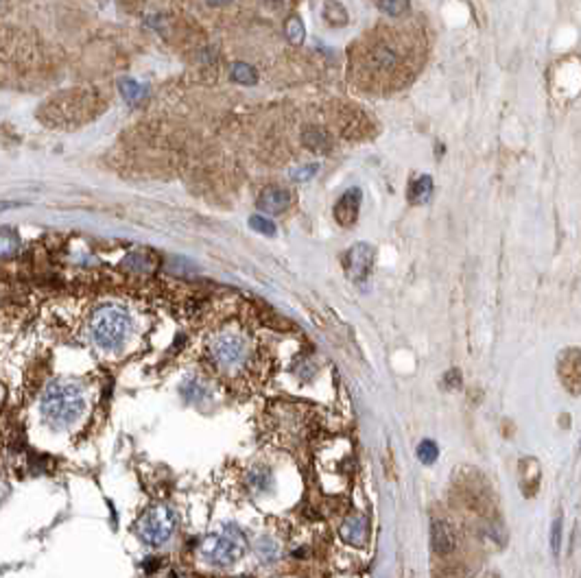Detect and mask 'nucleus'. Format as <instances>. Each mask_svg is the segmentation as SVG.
<instances>
[{
  "mask_svg": "<svg viewBox=\"0 0 581 578\" xmlns=\"http://www.w3.org/2000/svg\"><path fill=\"white\" fill-rule=\"evenodd\" d=\"M378 9L387 16L398 18V16H405L411 9V0H378Z\"/></svg>",
  "mask_w": 581,
  "mask_h": 578,
  "instance_id": "obj_19",
  "label": "nucleus"
},
{
  "mask_svg": "<svg viewBox=\"0 0 581 578\" xmlns=\"http://www.w3.org/2000/svg\"><path fill=\"white\" fill-rule=\"evenodd\" d=\"M341 539L347 546H363L367 542V522L363 515H358V513H352V515H347L341 522V528H339Z\"/></svg>",
  "mask_w": 581,
  "mask_h": 578,
  "instance_id": "obj_9",
  "label": "nucleus"
},
{
  "mask_svg": "<svg viewBox=\"0 0 581 578\" xmlns=\"http://www.w3.org/2000/svg\"><path fill=\"white\" fill-rule=\"evenodd\" d=\"M210 5H225V3H230V0H208Z\"/></svg>",
  "mask_w": 581,
  "mask_h": 578,
  "instance_id": "obj_27",
  "label": "nucleus"
},
{
  "mask_svg": "<svg viewBox=\"0 0 581 578\" xmlns=\"http://www.w3.org/2000/svg\"><path fill=\"white\" fill-rule=\"evenodd\" d=\"M256 205L267 214H284L291 205V192L282 186H267L261 192Z\"/></svg>",
  "mask_w": 581,
  "mask_h": 578,
  "instance_id": "obj_8",
  "label": "nucleus"
},
{
  "mask_svg": "<svg viewBox=\"0 0 581 578\" xmlns=\"http://www.w3.org/2000/svg\"><path fill=\"white\" fill-rule=\"evenodd\" d=\"M175 528H177L175 513L169 506H162V504L147 509L136 526L138 537L147 546H153V548H160L166 542H171V537L175 535Z\"/></svg>",
  "mask_w": 581,
  "mask_h": 578,
  "instance_id": "obj_5",
  "label": "nucleus"
},
{
  "mask_svg": "<svg viewBox=\"0 0 581 578\" xmlns=\"http://www.w3.org/2000/svg\"><path fill=\"white\" fill-rule=\"evenodd\" d=\"M304 142L315 153H328L330 151V140L321 129H306L304 131Z\"/></svg>",
  "mask_w": 581,
  "mask_h": 578,
  "instance_id": "obj_15",
  "label": "nucleus"
},
{
  "mask_svg": "<svg viewBox=\"0 0 581 578\" xmlns=\"http://www.w3.org/2000/svg\"><path fill=\"white\" fill-rule=\"evenodd\" d=\"M85 393L74 382H53L42 393L40 413L42 419L57 430L68 428L83 415Z\"/></svg>",
  "mask_w": 581,
  "mask_h": 578,
  "instance_id": "obj_2",
  "label": "nucleus"
},
{
  "mask_svg": "<svg viewBox=\"0 0 581 578\" xmlns=\"http://www.w3.org/2000/svg\"><path fill=\"white\" fill-rule=\"evenodd\" d=\"M287 40L291 44H302L304 42V24L300 18H291L287 22Z\"/></svg>",
  "mask_w": 581,
  "mask_h": 578,
  "instance_id": "obj_22",
  "label": "nucleus"
},
{
  "mask_svg": "<svg viewBox=\"0 0 581 578\" xmlns=\"http://www.w3.org/2000/svg\"><path fill=\"white\" fill-rule=\"evenodd\" d=\"M317 169H319L317 164H311V166H306V169H302V171L295 173V175H293V179H298V182H304V179H311V177L317 173Z\"/></svg>",
  "mask_w": 581,
  "mask_h": 578,
  "instance_id": "obj_25",
  "label": "nucleus"
},
{
  "mask_svg": "<svg viewBox=\"0 0 581 578\" xmlns=\"http://www.w3.org/2000/svg\"><path fill=\"white\" fill-rule=\"evenodd\" d=\"M230 76H232V81H236V83H241V85H254L256 79H258L256 70L249 66V63H243V61H238V63H234V66H232Z\"/></svg>",
  "mask_w": 581,
  "mask_h": 578,
  "instance_id": "obj_16",
  "label": "nucleus"
},
{
  "mask_svg": "<svg viewBox=\"0 0 581 578\" xmlns=\"http://www.w3.org/2000/svg\"><path fill=\"white\" fill-rule=\"evenodd\" d=\"M182 395L186 397L190 404H203L205 397L210 395V391H208V387H205L201 380L190 378V380L184 384V387H182Z\"/></svg>",
  "mask_w": 581,
  "mask_h": 578,
  "instance_id": "obj_13",
  "label": "nucleus"
},
{
  "mask_svg": "<svg viewBox=\"0 0 581 578\" xmlns=\"http://www.w3.org/2000/svg\"><path fill=\"white\" fill-rule=\"evenodd\" d=\"M360 201H363V192L360 188H347L341 199L334 205V221H337L341 227H352L358 218V210H360Z\"/></svg>",
  "mask_w": 581,
  "mask_h": 578,
  "instance_id": "obj_7",
  "label": "nucleus"
},
{
  "mask_svg": "<svg viewBox=\"0 0 581 578\" xmlns=\"http://www.w3.org/2000/svg\"><path fill=\"white\" fill-rule=\"evenodd\" d=\"M20 251V240L14 231L0 229V258H11Z\"/></svg>",
  "mask_w": 581,
  "mask_h": 578,
  "instance_id": "obj_18",
  "label": "nucleus"
},
{
  "mask_svg": "<svg viewBox=\"0 0 581 578\" xmlns=\"http://www.w3.org/2000/svg\"><path fill=\"white\" fill-rule=\"evenodd\" d=\"M247 552V537L243 535L238 526H223L201 542L199 555L208 565H216V568H227V565L236 563L245 557Z\"/></svg>",
  "mask_w": 581,
  "mask_h": 578,
  "instance_id": "obj_4",
  "label": "nucleus"
},
{
  "mask_svg": "<svg viewBox=\"0 0 581 578\" xmlns=\"http://www.w3.org/2000/svg\"><path fill=\"white\" fill-rule=\"evenodd\" d=\"M551 546L555 552H560L562 546V517H558L553 522V539H551Z\"/></svg>",
  "mask_w": 581,
  "mask_h": 578,
  "instance_id": "obj_24",
  "label": "nucleus"
},
{
  "mask_svg": "<svg viewBox=\"0 0 581 578\" xmlns=\"http://www.w3.org/2000/svg\"><path fill=\"white\" fill-rule=\"evenodd\" d=\"M431 542L437 555H450L455 548V535L448 528L446 522H435L431 531Z\"/></svg>",
  "mask_w": 581,
  "mask_h": 578,
  "instance_id": "obj_11",
  "label": "nucleus"
},
{
  "mask_svg": "<svg viewBox=\"0 0 581 578\" xmlns=\"http://www.w3.org/2000/svg\"><path fill=\"white\" fill-rule=\"evenodd\" d=\"M245 484H247V491L252 495L267 493L271 489V484H274V473H271V469L265 467V465H256L247 471V476H245Z\"/></svg>",
  "mask_w": 581,
  "mask_h": 578,
  "instance_id": "obj_10",
  "label": "nucleus"
},
{
  "mask_svg": "<svg viewBox=\"0 0 581 578\" xmlns=\"http://www.w3.org/2000/svg\"><path fill=\"white\" fill-rule=\"evenodd\" d=\"M437 456H440V449H437L435 441L426 439V441L420 443V447H418V458L424 462V465H431V462H435Z\"/></svg>",
  "mask_w": 581,
  "mask_h": 578,
  "instance_id": "obj_21",
  "label": "nucleus"
},
{
  "mask_svg": "<svg viewBox=\"0 0 581 578\" xmlns=\"http://www.w3.org/2000/svg\"><path fill=\"white\" fill-rule=\"evenodd\" d=\"M249 225H252V229H256V231H261V234H265V236H276V225L269 221V218H265V216H252L249 218Z\"/></svg>",
  "mask_w": 581,
  "mask_h": 578,
  "instance_id": "obj_23",
  "label": "nucleus"
},
{
  "mask_svg": "<svg viewBox=\"0 0 581 578\" xmlns=\"http://www.w3.org/2000/svg\"><path fill=\"white\" fill-rule=\"evenodd\" d=\"M324 18L328 24H332V27H341V24L347 22V11L341 3H337V0H330V3H326V7H324Z\"/></svg>",
  "mask_w": 581,
  "mask_h": 578,
  "instance_id": "obj_17",
  "label": "nucleus"
},
{
  "mask_svg": "<svg viewBox=\"0 0 581 578\" xmlns=\"http://www.w3.org/2000/svg\"><path fill=\"white\" fill-rule=\"evenodd\" d=\"M16 208H22V203H18V201H0V212L16 210Z\"/></svg>",
  "mask_w": 581,
  "mask_h": 578,
  "instance_id": "obj_26",
  "label": "nucleus"
},
{
  "mask_svg": "<svg viewBox=\"0 0 581 578\" xmlns=\"http://www.w3.org/2000/svg\"><path fill=\"white\" fill-rule=\"evenodd\" d=\"M256 555L263 563H276L280 559V546L271 537H261L256 542Z\"/></svg>",
  "mask_w": 581,
  "mask_h": 578,
  "instance_id": "obj_14",
  "label": "nucleus"
},
{
  "mask_svg": "<svg viewBox=\"0 0 581 578\" xmlns=\"http://www.w3.org/2000/svg\"><path fill=\"white\" fill-rule=\"evenodd\" d=\"M119 87H121L123 98L129 100V103H138L142 96H145V87H142V85H140L138 81H134V79H123Z\"/></svg>",
  "mask_w": 581,
  "mask_h": 578,
  "instance_id": "obj_20",
  "label": "nucleus"
},
{
  "mask_svg": "<svg viewBox=\"0 0 581 578\" xmlns=\"http://www.w3.org/2000/svg\"><path fill=\"white\" fill-rule=\"evenodd\" d=\"M431 192H433V179L422 175V177H418L416 182L409 186V201L413 205H420V203H424L426 199L431 197Z\"/></svg>",
  "mask_w": 581,
  "mask_h": 578,
  "instance_id": "obj_12",
  "label": "nucleus"
},
{
  "mask_svg": "<svg viewBox=\"0 0 581 578\" xmlns=\"http://www.w3.org/2000/svg\"><path fill=\"white\" fill-rule=\"evenodd\" d=\"M88 332H90V341L94 343L96 350L114 354L121 352L127 345L129 336L134 332V321L123 306L105 303L99 306L92 312V317H90Z\"/></svg>",
  "mask_w": 581,
  "mask_h": 578,
  "instance_id": "obj_1",
  "label": "nucleus"
},
{
  "mask_svg": "<svg viewBox=\"0 0 581 578\" xmlns=\"http://www.w3.org/2000/svg\"><path fill=\"white\" fill-rule=\"evenodd\" d=\"M374 258H376V251H374L371 245L367 242H358L350 251L343 255V266H345V275L350 277L356 284L365 281L371 275L374 268Z\"/></svg>",
  "mask_w": 581,
  "mask_h": 578,
  "instance_id": "obj_6",
  "label": "nucleus"
},
{
  "mask_svg": "<svg viewBox=\"0 0 581 578\" xmlns=\"http://www.w3.org/2000/svg\"><path fill=\"white\" fill-rule=\"evenodd\" d=\"M208 361L214 371L223 376L245 374L254 363V347L247 336L241 332L225 330L210 339L208 343Z\"/></svg>",
  "mask_w": 581,
  "mask_h": 578,
  "instance_id": "obj_3",
  "label": "nucleus"
}]
</instances>
